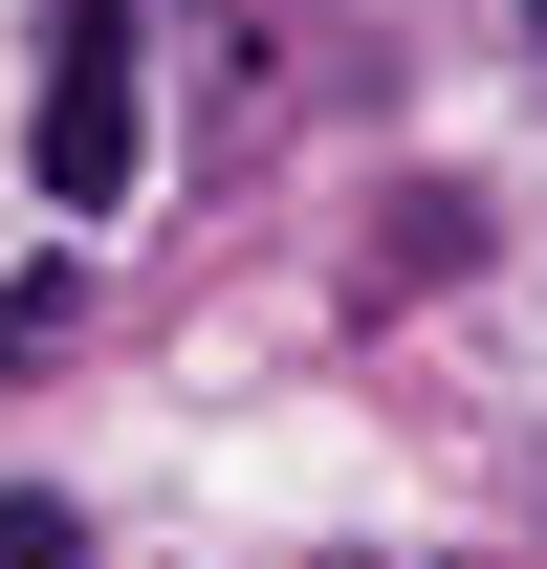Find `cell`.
Listing matches in <instances>:
<instances>
[{
	"instance_id": "obj_1",
	"label": "cell",
	"mask_w": 547,
	"mask_h": 569,
	"mask_svg": "<svg viewBox=\"0 0 547 569\" xmlns=\"http://www.w3.org/2000/svg\"><path fill=\"white\" fill-rule=\"evenodd\" d=\"M44 198L67 219L132 198V0H67V44H44Z\"/></svg>"
},
{
	"instance_id": "obj_2",
	"label": "cell",
	"mask_w": 547,
	"mask_h": 569,
	"mask_svg": "<svg viewBox=\"0 0 547 569\" xmlns=\"http://www.w3.org/2000/svg\"><path fill=\"white\" fill-rule=\"evenodd\" d=\"M0 569H88V526L67 503H0Z\"/></svg>"
},
{
	"instance_id": "obj_3",
	"label": "cell",
	"mask_w": 547,
	"mask_h": 569,
	"mask_svg": "<svg viewBox=\"0 0 547 569\" xmlns=\"http://www.w3.org/2000/svg\"><path fill=\"white\" fill-rule=\"evenodd\" d=\"M526 22H547V0H526Z\"/></svg>"
}]
</instances>
